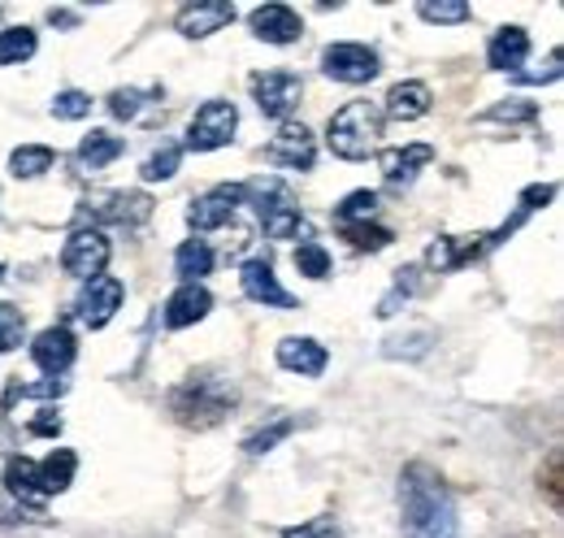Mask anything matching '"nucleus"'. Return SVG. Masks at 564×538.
Listing matches in <instances>:
<instances>
[{
  "label": "nucleus",
  "instance_id": "2",
  "mask_svg": "<svg viewBox=\"0 0 564 538\" xmlns=\"http://www.w3.org/2000/svg\"><path fill=\"white\" fill-rule=\"evenodd\" d=\"M239 404V391L230 378H217V374H192L187 383H178L170 391V412L178 426L187 430H213L221 426Z\"/></svg>",
  "mask_w": 564,
  "mask_h": 538
},
{
  "label": "nucleus",
  "instance_id": "11",
  "mask_svg": "<svg viewBox=\"0 0 564 538\" xmlns=\"http://www.w3.org/2000/svg\"><path fill=\"white\" fill-rule=\"evenodd\" d=\"M265 161L279 165V170H300L304 174L317 161V139H313V131L304 122H282L274 139L265 143Z\"/></svg>",
  "mask_w": 564,
  "mask_h": 538
},
{
  "label": "nucleus",
  "instance_id": "5",
  "mask_svg": "<svg viewBox=\"0 0 564 538\" xmlns=\"http://www.w3.org/2000/svg\"><path fill=\"white\" fill-rule=\"evenodd\" d=\"M152 196L148 192H96L83 204V217H91V226H118V230H143L152 217Z\"/></svg>",
  "mask_w": 564,
  "mask_h": 538
},
{
  "label": "nucleus",
  "instance_id": "19",
  "mask_svg": "<svg viewBox=\"0 0 564 538\" xmlns=\"http://www.w3.org/2000/svg\"><path fill=\"white\" fill-rule=\"evenodd\" d=\"M239 282H243V295L257 300V304H265V309H295V295L279 282L274 266L261 261V257H257V261H243Z\"/></svg>",
  "mask_w": 564,
  "mask_h": 538
},
{
  "label": "nucleus",
  "instance_id": "35",
  "mask_svg": "<svg viewBox=\"0 0 564 538\" xmlns=\"http://www.w3.org/2000/svg\"><path fill=\"white\" fill-rule=\"evenodd\" d=\"M430 343H434V331H430V326H417V331H409V335H391L382 352H387L391 361H400V356H404V361H422L425 352H430Z\"/></svg>",
  "mask_w": 564,
  "mask_h": 538
},
{
  "label": "nucleus",
  "instance_id": "29",
  "mask_svg": "<svg viewBox=\"0 0 564 538\" xmlns=\"http://www.w3.org/2000/svg\"><path fill=\"white\" fill-rule=\"evenodd\" d=\"M35 49H40V40L31 26H4L0 31V66H22L35 57Z\"/></svg>",
  "mask_w": 564,
  "mask_h": 538
},
{
  "label": "nucleus",
  "instance_id": "8",
  "mask_svg": "<svg viewBox=\"0 0 564 538\" xmlns=\"http://www.w3.org/2000/svg\"><path fill=\"white\" fill-rule=\"evenodd\" d=\"M378 69H382V57H378V49H369V44H352V40H344V44L322 49V74H326V78H335V83L360 87V83H373V78H378Z\"/></svg>",
  "mask_w": 564,
  "mask_h": 538
},
{
  "label": "nucleus",
  "instance_id": "42",
  "mask_svg": "<svg viewBox=\"0 0 564 538\" xmlns=\"http://www.w3.org/2000/svg\"><path fill=\"white\" fill-rule=\"evenodd\" d=\"M561 452H552V456H547V465H543V470H539V486H543V491H547V504H552V508H556V513H561Z\"/></svg>",
  "mask_w": 564,
  "mask_h": 538
},
{
  "label": "nucleus",
  "instance_id": "21",
  "mask_svg": "<svg viewBox=\"0 0 564 538\" xmlns=\"http://www.w3.org/2000/svg\"><path fill=\"white\" fill-rule=\"evenodd\" d=\"M430 161H434L430 143H404V148H382L378 152V170H382V179L391 187H409Z\"/></svg>",
  "mask_w": 564,
  "mask_h": 538
},
{
  "label": "nucleus",
  "instance_id": "12",
  "mask_svg": "<svg viewBox=\"0 0 564 538\" xmlns=\"http://www.w3.org/2000/svg\"><path fill=\"white\" fill-rule=\"evenodd\" d=\"M235 22V4L230 0H192L174 13V31L187 40H209L221 26Z\"/></svg>",
  "mask_w": 564,
  "mask_h": 538
},
{
  "label": "nucleus",
  "instance_id": "34",
  "mask_svg": "<svg viewBox=\"0 0 564 538\" xmlns=\"http://www.w3.org/2000/svg\"><path fill=\"white\" fill-rule=\"evenodd\" d=\"M534 118H539V105L534 100H521V96H508V100H499V105H491L482 114V122H508V127H525Z\"/></svg>",
  "mask_w": 564,
  "mask_h": 538
},
{
  "label": "nucleus",
  "instance_id": "39",
  "mask_svg": "<svg viewBox=\"0 0 564 538\" xmlns=\"http://www.w3.org/2000/svg\"><path fill=\"white\" fill-rule=\"evenodd\" d=\"M91 114V96L87 92H57L53 96V118H62V122H83Z\"/></svg>",
  "mask_w": 564,
  "mask_h": 538
},
{
  "label": "nucleus",
  "instance_id": "45",
  "mask_svg": "<svg viewBox=\"0 0 564 538\" xmlns=\"http://www.w3.org/2000/svg\"><path fill=\"white\" fill-rule=\"evenodd\" d=\"M512 78H517V83H530V87H539V83H556V78H561V53H552L543 69H517Z\"/></svg>",
  "mask_w": 564,
  "mask_h": 538
},
{
  "label": "nucleus",
  "instance_id": "1",
  "mask_svg": "<svg viewBox=\"0 0 564 538\" xmlns=\"http://www.w3.org/2000/svg\"><path fill=\"white\" fill-rule=\"evenodd\" d=\"M400 513H404V538H460L452 491L422 461L400 473Z\"/></svg>",
  "mask_w": 564,
  "mask_h": 538
},
{
  "label": "nucleus",
  "instance_id": "7",
  "mask_svg": "<svg viewBox=\"0 0 564 538\" xmlns=\"http://www.w3.org/2000/svg\"><path fill=\"white\" fill-rule=\"evenodd\" d=\"M239 131V109L230 100H205L187 122V148L192 152H217Z\"/></svg>",
  "mask_w": 564,
  "mask_h": 538
},
{
  "label": "nucleus",
  "instance_id": "20",
  "mask_svg": "<svg viewBox=\"0 0 564 538\" xmlns=\"http://www.w3.org/2000/svg\"><path fill=\"white\" fill-rule=\"evenodd\" d=\"M4 495L13 499V504H22V513H35V517H44V504H48V495L40 491V477H35V461H26V456H9L4 461Z\"/></svg>",
  "mask_w": 564,
  "mask_h": 538
},
{
  "label": "nucleus",
  "instance_id": "47",
  "mask_svg": "<svg viewBox=\"0 0 564 538\" xmlns=\"http://www.w3.org/2000/svg\"><path fill=\"white\" fill-rule=\"evenodd\" d=\"M48 18L62 22V26H74V22H78V13H70V9H48Z\"/></svg>",
  "mask_w": 564,
  "mask_h": 538
},
{
  "label": "nucleus",
  "instance_id": "25",
  "mask_svg": "<svg viewBox=\"0 0 564 538\" xmlns=\"http://www.w3.org/2000/svg\"><path fill=\"white\" fill-rule=\"evenodd\" d=\"M122 152H127V143H122V134H113V131H91V134H83V143H78V161H83L87 170H105V165H113Z\"/></svg>",
  "mask_w": 564,
  "mask_h": 538
},
{
  "label": "nucleus",
  "instance_id": "22",
  "mask_svg": "<svg viewBox=\"0 0 564 538\" xmlns=\"http://www.w3.org/2000/svg\"><path fill=\"white\" fill-rule=\"evenodd\" d=\"M434 109V92L425 87L422 78H404L387 92L382 100V118H395V122H417Z\"/></svg>",
  "mask_w": 564,
  "mask_h": 538
},
{
  "label": "nucleus",
  "instance_id": "13",
  "mask_svg": "<svg viewBox=\"0 0 564 538\" xmlns=\"http://www.w3.org/2000/svg\"><path fill=\"white\" fill-rule=\"evenodd\" d=\"M248 22H252V35L257 40H265V44H300V35H304V18L291 9V4H257L252 13H248Z\"/></svg>",
  "mask_w": 564,
  "mask_h": 538
},
{
  "label": "nucleus",
  "instance_id": "40",
  "mask_svg": "<svg viewBox=\"0 0 564 538\" xmlns=\"http://www.w3.org/2000/svg\"><path fill=\"white\" fill-rule=\"evenodd\" d=\"M109 114L118 118V122H135L143 109V92L140 87H118V92H109Z\"/></svg>",
  "mask_w": 564,
  "mask_h": 538
},
{
  "label": "nucleus",
  "instance_id": "16",
  "mask_svg": "<svg viewBox=\"0 0 564 538\" xmlns=\"http://www.w3.org/2000/svg\"><path fill=\"white\" fill-rule=\"evenodd\" d=\"M74 356H78V343H74L70 326H48V331H40L35 343H31V361H35V369H44L48 378H62L74 365Z\"/></svg>",
  "mask_w": 564,
  "mask_h": 538
},
{
  "label": "nucleus",
  "instance_id": "9",
  "mask_svg": "<svg viewBox=\"0 0 564 538\" xmlns=\"http://www.w3.org/2000/svg\"><path fill=\"white\" fill-rule=\"evenodd\" d=\"M109 257H113V248H109L105 230L78 226L70 239H66V248H62V269H66L70 278H78V282H91V278L105 273Z\"/></svg>",
  "mask_w": 564,
  "mask_h": 538
},
{
  "label": "nucleus",
  "instance_id": "30",
  "mask_svg": "<svg viewBox=\"0 0 564 538\" xmlns=\"http://www.w3.org/2000/svg\"><path fill=\"white\" fill-rule=\"evenodd\" d=\"M378 208H382L378 192L360 187V192H352L344 204H335V226H360V222H373V217H378Z\"/></svg>",
  "mask_w": 564,
  "mask_h": 538
},
{
  "label": "nucleus",
  "instance_id": "38",
  "mask_svg": "<svg viewBox=\"0 0 564 538\" xmlns=\"http://www.w3.org/2000/svg\"><path fill=\"white\" fill-rule=\"evenodd\" d=\"M417 13L434 26H456L469 18V4L465 0H430V4H417Z\"/></svg>",
  "mask_w": 564,
  "mask_h": 538
},
{
  "label": "nucleus",
  "instance_id": "33",
  "mask_svg": "<svg viewBox=\"0 0 564 538\" xmlns=\"http://www.w3.org/2000/svg\"><path fill=\"white\" fill-rule=\"evenodd\" d=\"M339 235L352 244L356 252H382L391 248V226H378V222H360V226H339Z\"/></svg>",
  "mask_w": 564,
  "mask_h": 538
},
{
  "label": "nucleus",
  "instance_id": "26",
  "mask_svg": "<svg viewBox=\"0 0 564 538\" xmlns=\"http://www.w3.org/2000/svg\"><path fill=\"white\" fill-rule=\"evenodd\" d=\"M213 261H217V252H213L205 239H183L178 252H174V273L183 282H200L205 273H213Z\"/></svg>",
  "mask_w": 564,
  "mask_h": 538
},
{
  "label": "nucleus",
  "instance_id": "48",
  "mask_svg": "<svg viewBox=\"0 0 564 538\" xmlns=\"http://www.w3.org/2000/svg\"><path fill=\"white\" fill-rule=\"evenodd\" d=\"M0 282H4V269H0Z\"/></svg>",
  "mask_w": 564,
  "mask_h": 538
},
{
  "label": "nucleus",
  "instance_id": "41",
  "mask_svg": "<svg viewBox=\"0 0 564 538\" xmlns=\"http://www.w3.org/2000/svg\"><path fill=\"white\" fill-rule=\"evenodd\" d=\"M22 335H26V322H22V313H18L13 304H4V300H0V352H13V347H22Z\"/></svg>",
  "mask_w": 564,
  "mask_h": 538
},
{
  "label": "nucleus",
  "instance_id": "31",
  "mask_svg": "<svg viewBox=\"0 0 564 538\" xmlns=\"http://www.w3.org/2000/svg\"><path fill=\"white\" fill-rule=\"evenodd\" d=\"M417 291H422V269L417 266L400 269V273H395V287H391V291L382 295V304H378V318H395L400 304H409Z\"/></svg>",
  "mask_w": 564,
  "mask_h": 538
},
{
  "label": "nucleus",
  "instance_id": "43",
  "mask_svg": "<svg viewBox=\"0 0 564 538\" xmlns=\"http://www.w3.org/2000/svg\"><path fill=\"white\" fill-rule=\"evenodd\" d=\"M282 538H344L339 526L330 517H313V521H300V526H286Z\"/></svg>",
  "mask_w": 564,
  "mask_h": 538
},
{
  "label": "nucleus",
  "instance_id": "37",
  "mask_svg": "<svg viewBox=\"0 0 564 538\" xmlns=\"http://www.w3.org/2000/svg\"><path fill=\"white\" fill-rule=\"evenodd\" d=\"M66 391V378H44V383H9V391H4V408L18 400H57Z\"/></svg>",
  "mask_w": 564,
  "mask_h": 538
},
{
  "label": "nucleus",
  "instance_id": "3",
  "mask_svg": "<svg viewBox=\"0 0 564 538\" xmlns=\"http://www.w3.org/2000/svg\"><path fill=\"white\" fill-rule=\"evenodd\" d=\"M382 109L373 100H348L344 109L330 114L326 122V143L335 157L344 161H365L369 152H378V139H382Z\"/></svg>",
  "mask_w": 564,
  "mask_h": 538
},
{
  "label": "nucleus",
  "instance_id": "36",
  "mask_svg": "<svg viewBox=\"0 0 564 538\" xmlns=\"http://www.w3.org/2000/svg\"><path fill=\"white\" fill-rule=\"evenodd\" d=\"M295 269L304 273V278H313V282H322V278H330V252L317 244V239H304L300 248H295Z\"/></svg>",
  "mask_w": 564,
  "mask_h": 538
},
{
  "label": "nucleus",
  "instance_id": "14",
  "mask_svg": "<svg viewBox=\"0 0 564 538\" xmlns=\"http://www.w3.org/2000/svg\"><path fill=\"white\" fill-rule=\"evenodd\" d=\"M274 361H279L286 374L322 378V374H326V365H330V352H326V343H317V338L286 335V338H279V347H274Z\"/></svg>",
  "mask_w": 564,
  "mask_h": 538
},
{
  "label": "nucleus",
  "instance_id": "4",
  "mask_svg": "<svg viewBox=\"0 0 564 538\" xmlns=\"http://www.w3.org/2000/svg\"><path fill=\"white\" fill-rule=\"evenodd\" d=\"M239 192H243V204L257 208V217H261L270 239H295L304 230V213H300V204H295L286 183H279V179H248V183H239Z\"/></svg>",
  "mask_w": 564,
  "mask_h": 538
},
{
  "label": "nucleus",
  "instance_id": "32",
  "mask_svg": "<svg viewBox=\"0 0 564 538\" xmlns=\"http://www.w3.org/2000/svg\"><path fill=\"white\" fill-rule=\"evenodd\" d=\"M178 161H183V143H161L156 152H148V161H143V183H165V179H174L178 174Z\"/></svg>",
  "mask_w": 564,
  "mask_h": 538
},
{
  "label": "nucleus",
  "instance_id": "24",
  "mask_svg": "<svg viewBox=\"0 0 564 538\" xmlns=\"http://www.w3.org/2000/svg\"><path fill=\"white\" fill-rule=\"evenodd\" d=\"M74 470H78V456H74L70 448H53L44 461H35L40 491H44V495H62V491H70Z\"/></svg>",
  "mask_w": 564,
  "mask_h": 538
},
{
  "label": "nucleus",
  "instance_id": "15",
  "mask_svg": "<svg viewBox=\"0 0 564 538\" xmlns=\"http://www.w3.org/2000/svg\"><path fill=\"white\" fill-rule=\"evenodd\" d=\"M235 204H243V192L239 187H213L205 196H196L192 208H187V226L196 235H209V230H221L235 222Z\"/></svg>",
  "mask_w": 564,
  "mask_h": 538
},
{
  "label": "nucleus",
  "instance_id": "6",
  "mask_svg": "<svg viewBox=\"0 0 564 538\" xmlns=\"http://www.w3.org/2000/svg\"><path fill=\"white\" fill-rule=\"evenodd\" d=\"M300 96H304V78L295 69H261V74H252V100L274 122H291Z\"/></svg>",
  "mask_w": 564,
  "mask_h": 538
},
{
  "label": "nucleus",
  "instance_id": "10",
  "mask_svg": "<svg viewBox=\"0 0 564 538\" xmlns=\"http://www.w3.org/2000/svg\"><path fill=\"white\" fill-rule=\"evenodd\" d=\"M122 300H127L122 278L100 273V278H91V282L83 287V295H78V304H74V309H78V322H83L87 331H105V326L118 318Z\"/></svg>",
  "mask_w": 564,
  "mask_h": 538
},
{
  "label": "nucleus",
  "instance_id": "18",
  "mask_svg": "<svg viewBox=\"0 0 564 538\" xmlns=\"http://www.w3.org/2000/svg\"><path fill=\"white\" fill-rule=\"evenodd\" d=\"M213 309V295L205 282H183L170 300H165V309H161V322L170 326V331H187V326H196V322H205Z\"/></svg>",
  "mask_w": 564,
  "mask_h": 538
},
{
  "label": "nucleus",
  "instance_id": "44",
  "mask_svg": "<svg viewBox=\"0 0 564 538\" xmlns=\"http://www.w3.org/2000/svg\"><path fill=\"white\" fill-rule=\"evenodd\" d=\"M26 430H31L35 439H57V434H62V417H57L53 408H40V412L26 421Z\"/></svg>",
  "mask_w": 564,
  "mask_h": 538
},
{
  "label": "nucleus",
  "instance_id": "23",
  "mask_svg": "<svg viewBox=\"0 0 564 538\" xmlns=\"http://www.w3.org/2000/svg\"><path fill=\"white\" fill-rule=\"evenodd\" d=\"M525 57H530V31L525 26H499L491 35V44H487V66L491 69L517 74L525 66Z\"/></svg>",
  "mask_w": 564,
  "mask_h": 538
},
{
  "label": "nucleus",
  "instance_id": "17",
  "mask_svg": "<svg viewBox=\"0 0 564 538\" xmlns=\"http://www.w3.org/2000/svg\"><path fill=\"white\" fill-rule=\"evenodd\" d=\"M487 252V235H447V239H434L425 248V269L434 273H456L469 261H478Z\"/></svg>",
  "mask_w": 564,
  "mask_h": 538
},
{
  "label": "nucleus",
  "instance_id": "27",
  "mask_svg": "<svg viewBox=\"0 0 564 538\" xmlns=\"http://www.w3.org/2000/svg\"><path fill=\"white\" fill-rule=\"evenodd\" d=\"M57 165V152L48 148V143H22V148H13V157H9V174L13 179H40V174H48Z\"/></svg>",
  "mask_w": 564,
  "mask_h": 538
},
{
  "label": "nucleus",
  "instance_id": "46",
  "mask_svg": "<svg viewBox=\"0 0 564 538\" xmlns=\"http://www.w3.org/2000/svg\"><path fill=\"white\" fill-rule=\"evenodd\" d=\"M552 196H556V187H552V183H543V187H525V192H521V213H525V217H530V213H539V208H543V204L552 201Z\"/></svg>",
  "mask_w": 564,
  "mask_h": 538
},
{
  "label": "nucleus",
  "instance_id": "28",
  "mask_svg": "<svg viewBox=\"0 0 564 538\" xmlns=\"http://www.w3.org/2000/svg\"><path fill=\"white\" fill-rule=\"evenodd\" d=\"M295 426H300V421H295L291 412H279V417H270L265 426H257L252 434H243V452H248V456H265V452H274V448H279L282 439H286Z\"/></svg>",
  "mask_w": 564,
  "mask_h": 538
}]
</instances>
